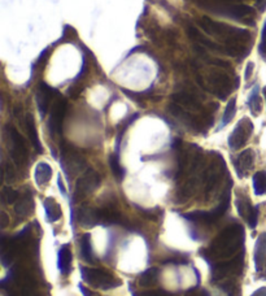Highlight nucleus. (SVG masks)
Wrapping results in <instances>:
<instances>
[{
	"instance_id": "obj_1",
	"label": "nucleus",
	"mask_w": 266,
	"mask_h": 296,
	"mask_svg": "<svg viewBox=\"0 0 266 296\" xmlns=\"http://www.w3.org/2000/svg\"><path fill=\"white\" fill-rule=\"evenodd\" d=\"M199 25L202 26V29L206 34H209L217 39L219 38V39L227 42L226 45H235V42L239 43V42H246L250 39V34L248 30L234 28V26L223 24V22H216L208 17H203Z\"/></svg>"
},
{
	"instance_id": "obj_2",
	"label": "nucleus",
	"mask_w": 266,
	"mask_h": 296,
	"mask_svg": "<svg viewBox=\"0 0 266 296\" xmlns=\"http://www.w3.org/2000/svg\"><path fill=\"white\" fill-rule=\"evenodd\" d=\"M196 79H198L199 85L202 86L203 89L213 93L219 99H226L227 95L231 93V90L234 89L230 76L218 69L212 70L210 73L206 74L205 77L198 76Z\"/></svg>"
},
{
	"instance_id": "obj_3",
	"label": "nucleus",
	"mask_w": 266,
	"mask_h": 296,
	"mask_svg": "<svg viewBox=\"0 0 266 296\" xmlns=\"http://www.w3.org/2000/svg\"><path fill=\"white\" fill-rule=\"evenodd\" d=\"M81 273L82 280L95 288L109 290V288L116 287V284H118L117 280H114V277L103 269L83 266V268H81Z\"/></svg>"
},
{
	"instance_id": "obj_4",
	"label": "nucleus",
	"mask_w": 266,
	"mask_h": 296,
	"mask_svg": "<svg viewBox=\"0 0 266 296\" xmlns=\"http://www.w3.org/2000/svg\"><path fill=\"white\" fill-rule=\"evenodd\" d=\"M7 135L9 139V154L17 165H25L28 161V150L24 138L18 134L13 126H7Z\"/></svg>"
},
{
	"instance_id": "obj_5",
	"label": "nucleus",
	"mask_w": 266,
	"mask_h": 296,
	"mask_svg": "<svg viewBox=\"0 0 266 296\" xmlns=\"http://www.w3.org/2000/svg\"><path fill=\"white\" fill-rule=\"evenodd\" d=\"M100 185V175L93 169H87L85 174L78 179L74 188V200H83L86 196H89L91 192L96 190Z\"/></svg>"
},
{
	"instance_id": "obj_6",
	"label": "nucleus",
	"mask_w": 266,
	"mask_h": 296,
	"mask_svg": "<svg viewBox=\"0 0 266 296\" xmlns=\"http://www.w3.org/2000/svg\"><path fill=\"white\" fill-rule=\"evenodd\" d=\"M252 131H253V124L250 122V118H242L229 137V146L233 150H239L248 142V139L252 135Z\"/></svg>"
},
{
	"instance_id": "obj_7",
	"label": "nucleus",
	"mask_w": 266,
	"mask_h": 296,
	"mask_svg": "<svg viewBox=\"0 0 266 296\" xmlns=\"http://www.w3.org/2000/svg\"><path fill=\"white\" fill-rule=\"evenodd\" d=\"M61 168L64 169L65 174L70 178L72 175L78 174L83 171L85 160L81 155L73 151L72 148H64L61 154Z\"/></svg>"
},
{
	"instance_id": "obj_8",
	"label": "nucleus",
	"mask_w": 266,
	"mask_h": 296,
	"mask_svg": "<svg viewBox=\"0 0 266 296\" xmlns=\"http://www.w3.org/2000/svg\"><path fill=\"white\" fill-rule=\"evenodd\" d=\"M205 8L212 11L213 13L222 15V16L225 17H230V18H234V20H239V18L247 17L248 15L253 12L252 8L246 4H206Z\"/></svg>"
},
{
	"instance_id": "obj_9",
	"label": "nucleus",
	"mask_w": 266,
	"mask_h": 296,
	"mask_svg": "<svg viewBox=\"0 0 266 296\" xmlns=\"http://www.w3.org/2000/svg\"><path fill=\"white\" fill-rule=\"evenodd\" d=\"M65 112H66V102H65V99H63V97H59L56 102H55V104H53L48 120L49 134L52 135V137H56V135L61 133Z\"/></svg>"
},
{
	"instance_id": "obj_10",
	"label": "nucleus",
	"mask_w": 266,
	"mask_h": 296,
	"mask_svg": "<svg viewBox=\"0 0 266 296\" xmlns=\"http://www.w3.org/2000/svg\"><path fill=\"white\" fill-rule=\"evenodd\" d=\"M77 221L81 226L87 227V229L96 226L97 223L101 222L100 211L87 207V205L81 207L77 211Z\"/></svg>"
},
{
	"instance_id": "obj_11",
	"label": "nucleus",
	"mask_w": 266,
	"mask_h": 296,
	"mask_svg": "<svg viewBox=\"0 0 266 296\" xmlns=\"http://www.w3.org/2000/svg\"><path fill=\"white\" fill-rule=\"evenodd\" d=\"M53 93H55V90L52 87H49L47 83L42 82L39 87H38V93H36V103H38V108H39V112H41L42 117H45L47 110L49 108V104H51V100H52Z\"/></svg>"
},
{
	"instance_id": "obj_12",
	"label": "nucleus",
	"mask_w": 266,
	"mask_h": 296,
	"mask_svg": "<svg viewBox=\"0 0 266 296\" xmlns=\"http://www.w3.org/2000/svg\"><path fill=\"white\" fill-rule=\"evenodd\" d=\"M254 152L252 150L243 151L235 161V169L239 177H244L253 168Z\"/></svg>"
},
{
	"instance_id": "obj_13",
	"label": "nucleus",
	"mask_w": 266,
	"mask_h": 296,
	"mask_svg": "<svg viewBox=\"0 0 266 296\" xmlns=\"http://www.w3.org/2000/svg\"><path fill=\"white\" fill-rule=\"evenodd\" d=\"M254 265L258 273L262 272L266 266V233H262L256 240L254 247Z\"/></svg>"
},
{
	"instance_id": "obj_14",
	"label": "nucleus",
	"mask_w": 266,
	"mask_h": 296,
	"mask_svg": "<svg viewBox=\"0 0 266 296\" xmlns=\"http://www.w3.org/2000/svg\"><path fill=\"white\" fill-rule=\"evenodd\" d=\"M72 252L69 246H64L59 251V260H57V264H59V269L63 274H69L72 270Z\"/></svg>"
},
{
	"instance_id": "obj_15",
	"label": "nucleus",
	"mask_w": 266,
	"mask_h": 296,
	"mask_svg": "<svg viewBox=\"0 0 266 296\" xmlns=\"http://www.w3.org/2000/svg\"><path fill=\"white\" fill-rule=\"evenodd\" d=\"M52 178V169L47 162H39L35 168V182L38 186H45Z\"/></svg>"
},
{
	"instance_id": "obj_16",
	"label": "nucleus",
	"mask_w": 266,
	"mask_h": 296,
	"mask_svg": "<svg viewBox=\"0 0 266 296\" xmlns=\"http://www.w3.org/2000/svg\"><path fill=\"white\" fill-rule=\"evenodd\" d=\"M45 211L47 219H48L49 222H55L57 219H60L61 215H63L60 204L57 203L53 198H47L45 200Z\"/></svg>"
},
{
	"instance_id": "obj_17",
	"label": "nucleus",
	"mask_w": 266,
	"mask_h": 296,
	"mask_svg": "<svg viewBox=\"0 0 266 296\" xmlns=\"http://www.w3.org/2000/svg\"><path fill=\"white\" fill-rule=\"evenodd\" d=\"M26 127H28L29 138L31 140L32 147L35 148L38 154H42L43 152V147H42L41 142H39V137H38V131H36L35 122H34L32 114H28V117H26Z\"/></svg>"
},
{
	"instance_id": "obj_18",
	"label": "nucleus",
	"mask_w": 266,
	"mask_h": 296,
	"mask_svg": "<svg viewBox=\"0 0 266 296\" xmlns=\"http://www.w3.org/2000/svg\"><path fill=\"white\" fill-rule=\"evenodd\" d=\"M32 209H34V202H32V196L30 194L24 195L22 198L17 200L16 205H15V211L18 216L30 215Z\"/></svg>"
},
{
	"instance_id": "obj_19",
	"label": "nucleus",
	"mask_w": 266,
	"mask_h": 296,
	"mask_svg": "<svg viewBox=\"0 0 266 296\" xmlns=\"http://www.w3.org/2000/svg\"><path fill=\"white\" fill-rule=\"evenodd\" d=\"M81 253L82 259L85 260L86 263L93 264V248H91V235L90 234H83L81 238Z\"/></svg>"
},
{
	"instance_id": "obj_20",
	"label": "nucleus",
	"mask_w": 266,
	"mask_h": 296,
	"mask_svg": "<svg viewBox=\"0 0 266 296\" xmlns=\"http://www.w3.org/2000/svg\"><path fill=\"white\" fill-rule=\"evenodd\" d=\"M236 208H238L239 215L246 219L250 218V216L252 215V212H253L254 209V207L250 205V200L247 199L246 196L238 198V200H236Z\"/></svg>"
},
{
	"instance_id": "obj_21",
	"label": "nucleus",
	"mask_w": 266,
	"mask_h": 296,
	"mask_svg": "<svg viewBox=\"0 0 266 296\" xmlns=\"http://www.w3.org/2000/svg\"><path fill=\"white\" fill-rule=\"evenodd\" d=\"M158 280V269L157 268H149L145 270L139 278V284L145 287V286H152L157 282Z\"/></svg>"
},
{
	"instance_id": "obj_22",
	"label": "nucleus",
	"mask_w": 266,
	"mask_h": 296,
	"mask_svg": "<svg viewBox=\"0 0 266 296\" xmlns=\"http://www.w3.org/2000/svg\"><path fill=\"white\" fill-rule=\"evenodd\" d=\"M253 188L256 195L266 194V171H257L253 175Z\"/></svg>"
},
{
	"instance_id": "obj_23",
	"label": "nucleus",
	"mask_w": 266,
	"mask_h": 296,
	"mask_svg": "<svg viewBox=\"0 0 266 296\" xmlns=\"http://www.w3.org/2000/svg\"><path fill=\"white\" fill-rule=\"evenodd\" d=\"M109 164H110V169H112L114 177H116L118 181H121V179L124 178V175H125V171H124V168H122L121 164H120V160H118L117 155L113 154L112 156H110V158H109Z\"/></svg>"
},
{
	"instance_id": "obj_24",
	"label": "nucleus",
	"mask_w": 266,
	"mask_h": 296,
	"mask_svg": "<svg viewBox=\"0 0 266 296\" xmlns=\"http://www.w3.org/2000/svg\"><path fill=\"white\" fill-rule=\"evenodd\" d=\"M235 112H236V97H233L230 102L227 103V107H226L223 118H222V126L227 125L234 118Z\"/></svg>"
},
{
	"instance_id": "obj_25",
	"label": "nucleus",
	"mask_w": 266,
	"mask_h": 296,
	"mask_svg": "<svg viewBox=\"0 0 266 296\" xmlns=\"http://www.w3.org/2000/svg\"><path fill=\"white\" fill-rule=\"evenodd\" d=\"M248 103H250V110H252V113H253L254 116H257V114L261 112V108H262L261 97H260V95H258L257 87L252 91V95H250V102Z\"/></svg>"
},
{
	"instance_id": "obj_26",
	"label": "nucleus",
	"mask_w": 266,
	"mask_h": 296,
	"mask_svg": "<svg viewBox=\"0 0 266 296\" xmlns=\"http://www.w3.org/2000/svg\"><path fill=\"white\" fill-rule=\"evenodd\" d=\"M18 196H20V195H18V192H17L16 190H13L12 187H8V186L3 187V192H1V199H3V202H4L5 204L16 203L17 200L20 199Z\"/></svg>"
},
{
	"instance_id": "obj_27",
	"label": "nucleus",
	"mask_w": 266,
	"mask_h": 296,
	"mask_svg": "<svg viewBox=\"0 0 266 296\" xmlns=\"http://www.w3.org/2000/svg\"><path fill=\"white\" fill-rule=\"evenodd\" d=\"M257 219H258V208L254 207L252 215L250 216V218L247 219V222H248L250 229H254V227H256V225H257Z\"/></svg>"
},
{
	"instance_id": "obj_28",
	"label": "nucleus",
	"mask_w": 266,
	"mask_h": 296,
	"mask_svg": "<svg viewBox=\"0 0 266 296\" xmlns=\"http://www.w3.org/2000/svg\"><path fill=\"white\" fill-rule=\"evenodd\" d=\"M258 49H260V53H261L262 56L266 57V24L265 26H264V29H262V37Z\"/></svg>"
},
{
	"instance_id": "obj_29",
	"label": "nucleus",
	"mask_w": 266,
	"mask_h": 296,
	"mask_svg": "<svg viewBox=\"0 0 266 296\" xmlns=\"http://www.w3.org/2000/svg\"><path fill=\"white\" fill-rule=\"evenodd\" d=\"M141 296H172V295L165 291H161V290H155V291L143 292V294H141Z\"/></svg>"
},
{
	"instance_id": "obj_30",
	"label": "nucleus",
	"mask_w": 266,
	"mask_h": 296,
	"mask_svg": "<svg viewBox=\"0 0 266 296\" xmlns=\"http://www.w3.org/2000/svg\"><path fill=\"white\" fill-rule=\"evenodd\" d=\"M0 223H1V229H5V227L8 226L9 218L8 215H7L5 212H1V213H0Z\"/></svg>"
},
{
	"instance_id": "obj_31",
	"label": "nucleus",
	"mask_w": 266,
	"mask_h": 296,
	"mask_svg": "<svg viewBox=\"0 0 266 296\" xmlns=\"http://www.w3.org/2000/svg\"><path fill=\"white\" fill-rule=\"evenodd\" d=\"M253 68H254L253 62H248V65H247V69H246V79H248V78L252 76V70H253Z\"/></svg>"
},
{
	"instance_id": "obj_32",
	"label": "nucleus",
	"mask_w": 266,
	"mask_h": 296,
	"mask_svg": "<svg viewBox=\"0 0 266 296\" xmlns=\"http://www.w3.org/2000/svg\"><path fill=\"white\" fill-rule=\"evenodd\" d=\"M252 296H266V287L258 288L257 291H254Z\"/></svg>"
},
{
	"instance_id": "obj_33",
	"label": "nucleus",
	"mask_w": 266,
	"mask_h": 296,
	"mask_svg": "<svg viewBox=\"0 0 266 296\" xmlns=\"http://www.w3.org/2000/svg\"><path fill=\"white\" fill-rule=\"evenodd\" d=\"M257 7L260 8V11H261V12H264V11H265V8H266V0H258Z\"/></svg>"
},
{
	"instance_id": "obj_34",
	"label": "nucleus",
	"mask_w": 266,
	"mask_h": 296,
	"mask_svg": "<svg viewBox=\"0 0 266 296\" xmlns=\"http://www.w3.org/2000/svg\"><path fill=\"white\" fill-rule=\"evenodd\" d=\"M264 93H265V97H266V87H265V89H264Z\"/></svg>"
}]
</instances>
